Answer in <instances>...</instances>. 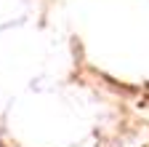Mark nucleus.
Segmentation results:
<instances>
[]
</instances>
